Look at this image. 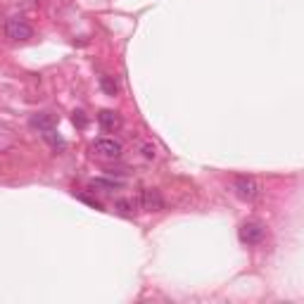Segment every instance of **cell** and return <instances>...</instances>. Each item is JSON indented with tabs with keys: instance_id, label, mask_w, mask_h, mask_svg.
<instances>
[{
	"instance_id": "cell-4",
	"label": "cell",
	"mask_w": 304,
	"mask_h": 304,
	"mask_svg": "<svg viewBox=\"0 0 304 304\" xmlns=\"http://www.w3.org/2000/svg\"><path fill=\"white\" fill-rule=\"evenodd\" d=\"M140 207H143L145 212H162L164 209V200H162L160 190H155V188L140 190Z\"/></svg>"
},
{
	"instance_id": "cell-7",
	"label": "cell",
	"mask_w": 304,
	"mask_h": 304,
	"mask_svg": "<svg viewBox=\"0 0 304 304\" xmlns=\"http://www.w3.org/2000/svg\"><path fill=\"white\" fill-rule=\"evenodd\" d=\"M98 124L105 128V131H119L121 128V116L116 114V112H112V109H102L98 114Z\"/></svg>"
},
{
	"instance_id": "cell-8",
	"label": "cell",
	"mask_w": 304,
	"mask_h": 304,
	"mask_svg": "<svg viewBox=\"0 0 304 304\" xmlns=\"http://www.w3.org/2000/svg\"><path fill=\"white\" fill-rule=\"evenodd\" d=\"M100 88L105 90L107 95H112V98H114L116 93H119V83L114 81V76H100Z\"/></svg>"
},
{
	"instance_id": "cell-5",
	"label": "cell",
	"mask_w": 304,
	"mask_h": 304,
	"mask_svg": "<svg viewBox=\"0 0 304 304\" xmlns=\"http://www.w3.org/2000/svg\"><path fill=\"white\" fill-rule=\"evenodd\" d=\"M93 150H95V155H100V157H119L124 147H121V143L114 140V138H98V140L93 143Z\"/></svg>"
},
{
	"instance_id": "cell-1",
	"label": "cell",
	"mask_w": 304,
	"mask_h": 304,
	"mask_svg": "<svg viewBox=\"0 0 304 304\" xmlns=\"http://www.w3.org/2000/svg\"><path fill=\"white\" fill-rule=\"evenodd\" d=\"M5 34H8L10 41H17V43H24L34 36V29L29 27V22L24 17H10L8 24H5Z\"/></svg>"
},
{
	"instance_id": "cell-9",
	"label": "cell",
	"mask_w": 304,
	"mask_h": 304,
	"mask_svg": "<svg viewBox=\"0 0 304 304\" xmlns=\"http://www.w3.org/2000/svg\"><path fill=\"white\" fill-rule=\"evenodd\" d=\"M114 209L119 212V214H124V216H133L135 214V202H133V200H116Z\"/></svg>"
},
{
	"instance_id": "cell-14",
	"label": "cell",
	"mask_w": 304,
	"mask_h": 304,
	"mask_svg": "<svg viewBox=\"0 0 304 304\" xmlns=\"http://www.w3.org/2000/svg\"><path fill=\"white\" fill-rule=\"evenodd\" d=\"M34 3H38V0H34Z\"/></svg>"
},
{
	"instance_id": "cell-13",
	"label": "cell",
	"mask_w": 304,
	"mask_h": 304,
	"mask_svg": "<svg viewBox=\"0 0 304 304\" xmlns=\"http://www.w3.org/2000/svg\"><path fill=\"white\" fill-rule=\"evenodd\" d=\"M143 155L147 157V160H155V155H157L155 145H143Z\"/></svg>"
},
{
	"instance_id": "cell-2",
	"label": "cell",
	"mask_w": 304,
	"mask_h": 304,
	"mask_svg": "<svg viewBox=\"0 0 304 304\" xmlns=\"http://www.w3.org/2000/svg\"><path fill=\"white\" fill-rule=\"evenodd\" d=\"M233 190H235V195L245 200V202H254L257 197H259V183L252 179V176H238V179L233 181Z\"/></svg>"
},
{
	"instance_id": "cell-3",
	"label": "cell",
	"mask_w": 304,
	"mask_h": 304,
	"mask_svg": "<svg viewBox=\"0 0 304 304\" xmlns=\"http://www.w3.org/2000/svg\"><path fill=\"white\" fill-rule=\"evenodd\" d=\"M238 238H240L242 245H259L264 240V226L259 221H247V224L240 226Z\"/></svg>"
},
{
	"instance_id": "cell-12",
	"label": "cell",
	"mask_w": 304,
	"mask_h": 304,
	"mask_svg": "<svg viewBox=\"0 0 304 304\" xmlns=\"http://www.w3.org/2000/svg\"><path fill=\"white\" fill-rule=\"evenodd\" d=\"M72 119H74V124L79 126V128H83V126L88 124V119H86V114H83L81 109H76V112H74V116H72Z\"/></svg>"
},
{
	"instance_id": "cell-11",
	"label": "cell",
	"mask_w": 304,
	"mask_h": 304,
	"mask_svg": "<svg viewBox=\"0 0 304 304\" xmlns=\"http://www.w3.org/2000/svg\"><path fill=\"white\" fill-rule=\"evenodd\" d=\"M45 140H48V143L53 145V147H60V150H64V140L62 138H60V135L55 133V128H50V131H45Z\"/></svg>"
},
{
	"instance_id": "cell-6",
	"label": "cell",
	"mask_w": 304,
	"mask_h": 304,
	"mask_svg": "<svg viewBox=\"0 0 304 304\" xmlns=\"http://www.w3.org/2000/svg\"><path fill=\"white\" fill-rule=\"evenodd\" d=\"M29 124H31V128H38L41 133H45V131L57 126V116L50 114V112H38V114H34L29 119Z\"/></svg>"
},
{
	"instance_id": "cell-10",
	"label": "cell",
	"mask_w": 304,
	"mask_h": 304,
	"mask_svg": "<svg viewBox=\"0 0 304 304\" xmlns=\"http://www.w3.org/2000/svg\"><path fill=\"white\" fill-rule=\"evenodd\" d=\"M90 188H105V190H114L121 188V181H105V179H95L90 183Z\"/></svg>"
}]
</instances>
